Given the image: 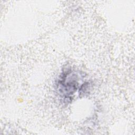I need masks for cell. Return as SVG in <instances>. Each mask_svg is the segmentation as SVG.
Masks as SVG:
<instances>
[{
  "label": "cell",
  "instance_id": "obj_1",
  "mask_svg": "<svg viewBox=\"0 0 135 135\" xmlns=\"http://www.w3.org/2000/svg\"><path fill=\"white\" fill-rule=\"evenodd\" d=\"M77 75L71 72L63 75L59 81V89L65 96L72 94L76 90L78 86Z\"/></svg>",
  "mask_w": 135,
  "mask_h": 135
}]
</instances>
